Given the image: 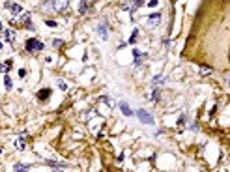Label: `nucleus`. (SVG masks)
Listing matches in <instances>:
<instances>
[{"instance_id": "obj_1", "label": "nucleus", "mask_w": 230, "mask_h": 172, "mask_svg": "<svg viewBox=\"0 0 230 172\" xmlns=\"http://www.w3.org/2000/svg\"><path fill=\"white\" fill-rule=\"evenodd\" d=\"M25 49H26L28 52H38V51H43V43L38 41L36 38H30V39H26V43H25Z\"/></svg>"}, {"instance_id": "obj_2", "label": "nucleus", "mask_w": 230, "mask_h": 172, "mask_svg": "<svg viewBox=\"0 0 230 172\" xmlns=\"http://www.w3.org/2000/svg\"><path fill=\"white\" fill-rule=\"evenodd\" d=\"M137 116H138V120L142 124H148V125H153V116L146 111H137Z\"/></svg>"}, {"instance_id": "obj_3", "label": "nucleus", "mask_w": 230, "mask_h": 172, "mask_svg": "<svg viewBox=\"0 0 230 172\" xmlns=\"http://www.w3.org/2000/svg\"><path fill=\"white\" fill-rule=\"evenodd\" d=\"M97 34H99L101 39H107V38H108V28H107V23H105V21L97 25Z\"/></svg>"}, {"instance_id": "obj_4", "label": "nucleus", "mask_w": 230, "mask_h": 172, "mask_svg": "<svg viewBox=\"0 0 230 172\" xmlns=\"http://www.w3.org/2000/svg\"><path fill=\"white\" fill-rule=\"evenodd\" d=\"M159 21H161V13H152V15L148 17V25H150V26H157Z\"/></svg>"}, {"instance_id": "obj_5", "label": "nucleus", "mask_w": 230, "mask_h": 172, "mask_svg": "<svg viewBox=\"0 0 230 172\" xmlns=\"http://www.w3.org/2000/svg\"><path fill=\"white\" fill-rule=\"evenodd\" d=\"M49 95H51V88H43V90L38 92V99H39V101H47Z\"/></svg>"}, {"instance_id": "obj_6", "label": "nucleus", "mask_w": 230, "mask_h": 172, "mask_svg": "<svg viewBox=\"0 0 230 172\" xmlns=\"http://www.w3.org/2000/svg\"><path fill=\"white\" fill-rule=\"evenodd\" d=\"M6 8H8L12 13H21V12H23V8H21L19 4H13V2H8V4H6Z\"/></svg>"}, {"instance_id": "obj_7", "label": "nucleus", "mask_w": 230, "mask_h": 172, "mask_svg": "<svg viewBox=\"0 0 230 172\" xmlns=\"http://www.w3.org/2000/svg\"><path fill=\"white\" fill-rule=\"evenodd\" d=\"M120 109H122V112H124L125 116H131V114H133V111L129 109V105H127L125 101H122V103H120Z\"/></svg>"}, {"instance_id": "obj_8", "label": "nucleus", "mask_w": 230, "mask_h": 172, "mask_svg": "<svg viewBox=\"0 0 230 172\" xmlns=\"http://www.w3.org/2000/svg\"><path fill=\"white\" fill-rule=\"evenodd\" d=\"M47 165L51 167H58V168H64V167H68V163H58V161H45Z\"/></svg>"}, {"instance_id": "obj_9", "label": "nucleus", "mask_w": 230, "mask_h": 172, "mask_svg": "<svg viewBox=\"0 0 230 172\" xmlns=\"http://www.w3.org/2000/svg\"><path fill=\"white\" fill-rule=\"evenodd\" d=\"M9 68H12V60H8V62H4L2 66H0V73H6Z\"/></svg>"}, {"instance_id": "obj_10", "label": "nucleus", "mask_w": 230, "mask_h": 172, "mask_svg": "<svg viewBox=\"0 0 230 172\" xmlns=\"http://www.w3.org/2000/svg\"><path fill=\"white\" fill-rule=\"evenodd\" d=\"M15 146H17L19 150H25V148H26V141H25V138H17V142H15Z\"/></svg>"}, {"instance_id": "obj_11", "label": "nucleus", "mask_w": 230, "mask_h": 172, "mask_svg": "<svg viewBox=\"0 0 230 172\" xmlns=\"http://www.w3.org/2000/svg\"><path fill=\"white\" fill-rule=\"evenodd\" d=\"M4 84H6V90H12V88H13V82H12V77H8V75H6V79H4Z\"/></svg>"}, {"instance_id": "obj_12", "label": "nucleus", "mask_w": 230, "mask_h": 172, "mask_svg": "<svg viewBox=\"0 0 230 172\" xmlns=\"http://www.w3.org/2000/svg\"><path fill=\"white\" fill-rule=\"evenodd\" d=\"M4 36H6L8 41H13V39H15V32H13V30H6V34H4Z\"/></svg>"}, {"instance_id": "obj_13", "label": "nucleus", "mask_w": 230, "mask_h": 172, "mask_svg": "<svg viewBox=\"0 0 230 172\" xmlns=\"http://www.w3.org/2000/svg\"><path fill=\"white\" fill-rule=\"evenodd\" d=\"M23 21H25V26H26V28H30V30L34 28V26H32V23H30V13H26V15L23 17Z\"/></svg>"}, {"instance_id": "obj_14", "label": "nucleus", "mask_w": 230, "mask_h": 172, "mask_svg": "<svg viewBox=\"0 0 230 172\" xmlns=\"http://www.w3.org/2000/svg\"><path fill=\"white\" fill-rule=\"evenodd\" d=\"M81 13H86L88 12V4H86V0H81V8H79Z\"/></svg>"}, {"instance_id": "obj_15", "label": "nucleus", "mask_w": 230, "mask_h": 172, "mask_svg": "<svg viewBox=\"0 0 230 172\" xmlns=\"http://www.w3.org/2000/svg\"><path fill=\"white\" fill-rule=\"evenodd\" d=\"M13 168H15V170H28V168H30V165H25V163H17Z\"/></svg>"}, {"instance_id": "obj_16", "label": "nucleus", "mask_w": 230, "mask_h": 172, "mask_svg": "<svg viewBox=\"0 0 230 172\" xmlns=\"http://www.w3.org/2000/svg\"><path fill=\"white\" fill-rule=\"evenodd\" d=\"M163 84V82H165V77H159V75H155V77H153V84Z\"/></svg>"}, {"instance_id": "obj_17", "label": "nucleus", "mask_w": 230, "mask_h": 172, "mask_svg": "<svg viewBox=\"0 0 230 172\" xmlns=\"http://www.w3.org/2000/svg\"><path fill=\"white\" fill-rule=\"evenodd\" d=\"M137 36H138V30H135L133 34H131V38H129V43H135V41H137Z\"/></svg>"}, {"instance_id": "obj_18", "label": "nucleus", "mask_w": 230, "mask_h": 172, "mask_svg": "<svg viewBox=\"0 0 230 172\" xmlns=\"http://www.w3.org/2000/svg\"><path fill=\"white\" fill-rule=\"evenodd\" d=\"M157 6V0H150L148 2V8H155Z\"/></svg>"}, {"instance_id": "obj_19", "label": "nucleus", "mask_w": 230, "mask_h": 172, "mask_svg": "<svg viewBox=\"0 0 230 172\" xmlns=\"http://www.w3.org/2000/svg\"><path fill=\"white\" fill-rule=\"evenodd\" d=\"M142 6V0H135V6H133V9H137V8H140Z\"/></svg>"}, {"instance_id": "obj_20", "label": "nucleus", "mask_w": 230, "mask_h": 172, "mask_svg": "<svg viewBox=\"0 0 230 172\" xmlns=\"http://www.w3.org/2000/svg\"><path fill=\"white\" fill-rule=\"evenodd\" d=\"M52 43H54V47H62V41H60V39H54Z\"/></svg>"}, {"instance_id": "obj_21", "label": "nucleus", "mask_w": 230, "mask_h": 172, "mask_svg": "<svg viewBox=\"0 0 230 172\" xmlns=\"http://www.w3.org/2000/svg\"><path fill=\"white\" fill-rule=\"evenodd\" d=\"M0 49H2V43H0Z\"/></svg>"}, {"instance_id": "obj_22", "label": "nucleus", "mask_w": 230, "mask_h": 172, "mask_svg": "<svg viewBox=\"0 0 230 172\" xmlns=\"http://www.w3.org/2000/svg\"><path fill=\"white\" fill-rule=\"evenodd\" d=\"M0 30H2V25H0Z\"/></svg>"}, {"instance_id": "obj_23", "label": "nucleus", "mask_w": 230, "mask_h": 172, "mask_svg": "<svg viewBox=\"0 0 230 172\" xmlns=\"http://www.w3.org/2000/svg\"><path fill=\"white\" fill-rule=\"evenodd\" d=\"M172 2H174V0H172Z\"/></svg>"}]
</instances>
